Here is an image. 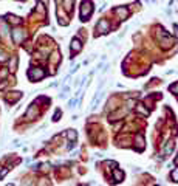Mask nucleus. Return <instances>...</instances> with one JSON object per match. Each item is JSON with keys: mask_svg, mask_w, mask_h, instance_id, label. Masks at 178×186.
<instances>
[{"mask_svg": "<svg viewBox=\"0 0 178 186\" xmlns=\"http://www.w3.org/2000/svg\"><path fill=\"white\" fill-rule=\"evenodd\" d=\"M93 13V3L90 2V0H84L82 3H81V20L87 22L88 17L91 16Z\"/></svg>", "mask_w": 178, "mask_h": 186, "instance_id": "nucleus-1", "label": "nucleus"}, {"mask_svg": "<svg viewBox=\"0 0 178 186\" xmlns=\"http://www.w3.org/2000/svg\"><path fill=\"white\" fill-rule=\"evenodd\" d=\"M44 76H45V70H44V68H39V67L31 68L30 72H28V78H30L31 81H40Z\"/></svg>", "mask_w": 178, "mask_h": 186, "instance_id": "nucleus-2", "label": "nucleus"}, {"mask_svg": "<svg viewBox=\"0 0 178 186\" xmlns=\"http://www.w3.org/2000/svg\"><path fill=\"white\" fill-rule=\"evenodd\" d=\"M109 28H110V23L105 19H101L98 22V25H96V31H98V34H104V33L109 31Z\"/></svg>", "mask_w": 178, "mask_h": 186, "instance_id": "nucleus-3", "label": "nucleus"}, {"mask_svg": "<svg viewBox=\"0 0 178 186\" xmlns=\"http://www.w3.org/2000/svg\"><path fill=\"white\" fill-rule=\"evenodd\" d=\"M13 39H14L16 43H20L25 39V31L20 30V28H14L13 30Z\"/></svg>", "mask_w": 178, "mask_h": 186, "instance_id": "nucleus-4", "label": "nucleus"}, {"mask_svg": "<svg viewBox=\"0 0 178 186\" xmlns=\"http://www.w3.org/2000/svg\"><path fill=\"white\" fill-rule=\"evenodd\" d=\"M115 13L118 14V17H119L121 20H126L129 17V14H130V11H129V8H126V6H119V8L115 9Z\"/></svg>", "mask_w": 178, "mask_h": 186, "instance_id": "nucleus-5", "label": "nucleus"}, {"mask_svg": "<svg viewBox=\"0 0 178 186\" xmlns=\"http://www.w3.org/2000/svg\"><path fill=\"white\" fill-rule=\"evenodd\" d=\"M70 48H71V53L73 54H76V53H79L81 50H82V42H81L78 37H74V39L71 40V45H70Z\"/></svg>", "mask_w": 178, "mask_h": 186, "instance_id": "nucleus-6", "label": "nucleus"}, {"mask_svg": "<svg viewBox=\"0 0 178 186\" xmlns=\"http://www.w3.org/2000/svg\"><path fill=\"white\" fill-rule=\"evenodd\" d=\"M160 42H161V47H163V48H170L172 45H174V39L169 37V36L160 37Z\"/></svg>", "mask_w": 178, "mask_h": 186, "instance_id": "nucleus-7", "label": "nucleus"}, {"mask_svg": "<svg viewBox=\"0 0 178 186\" xmlns=\"http://www.w3.org/2000/svg\"><path fill=\"white\" fill-rule=\"evenodd\" d=\"M57 16H59V23H61V25H67L68 23V17L65 16V13H64L62 8L57 9Z\"/></svg>", "mask_w": 178, "mask_h": 186, "instance_id": "nucleus-8", "label": "nucleus"}, {"mask_svg": "<svg viewBox=\"0 0 178 186\" xmlns=\"http://www.w3.org/2000/svg\"><path fill=\"white\" fill-rule=\"evenodd\" d=\"M37 113H39V110H37L36 106H31L28 109V112H26V119H33L34 116H37Z\"/></svg>", "mask_w": 178, "mask_h": 186, "instance_id": "nucleus-9", "label": "nucleus"}, {"mask_svg": "<svg viewBox=\"0 0 178 186\" xmlns=\"http://www.w3.org/2000/svg\"><path fill=\"white\" fill-rule=\"evenodd\" d=\"M122 178H124V172L115 169V171H113V180H115L116 183H119V182H122Z\"/></svg>", "mask_w": 178, "mask_h": 186, "instance_id": "nucleus-10", "label": "nucleus"}, {"mask_svg": "<svg viewBox=\"0 0 178 186\" xmlns=\"http://www.w3.org/2000/svg\"><path fill=\"white\" fill-rule=\"evenodd\" d=\"M174 141H167V143H166V146H164V151H163V154L164 155H169L170 154V152L172 151H174Z\"/></svg>", "mask_w": 178, "mask_h": 186, "instance_id": "nucleus-11", "label": "nucleus"}, {"mask_svg": "<svg viewBox=\"0 0 178 186\" xmlns=\"http://www.w3.org/2000/svg\"><path fill=\"white\" fill-rule=\"evenodd\" d=\"M8 34V23L0 19V36H6Z\"/></svg>", "mask_w": 178, "mask_h": 186, "instance_id": "nucleus-12", "label": "nucleus"}, {"mask_svg": "<svg viewBox=\"0 0 178 186\" xmlns=\"http://www.w3.org/2000/svg\"><path fill=\"white\" fill-rule=\"evenodd\" d=\"M143 147H144V138H143L141 133H138V135H136V149L141 151Z\"/></svg>", "mask_w": 178, "mask_h": 186, "instance_id": "nucleus-13", "label": "nucleus"}, {"mask_svg": "<svg viewBox=\"0 0 178 186\" xmlns=\"http://www.w3.org/2000/svg\"><path fill=\"white\" fill-rule=\"evenodd\" d=\"M62 2H64V9H65V11H70V13H71L73 0H62Z\"/></svg>", "mask_w": 178, "mask_h": 186, "instance_id": "nucleus-14", "label": "nucleus"}, {"mask_svg": "<svg viewBox=\"0 0 178 186\" xmlns=\"http://www.w3.org/2000/svg\"><path fill=\"white\" fill-rule=\"evenodd\" d=\"M16 65H17V58H11V61H9V72H14Z\"/></svg>", "mask_w": 178, "mask_h": 186, "instance_id": "nucleus-15", "label": "nucleus"}, {"mask_svg": "<svg viewBox=\"0 0 178 186\" xmlns=\"http://www.w3.org/2000/svg\"><path fill=\"white\" fill-rule=\"evenodd\" d=\"M67 136H68V140L76 141V138H78V133L74 132V130H68V132H67Z\"/></svg>", "mask_w": 178, "mask_h": 186, "instance_id": "nucleus-16", "label": "nucleus"}, {"mask_svg": "<svg viewBox=\"0 0 178 186\" xmlns=\"http://www.w3.org/2000/svg\"><path fill=\"white\" fill-rule=\"evenodd\" d=\"M8 20L11 22V23H14V25H19V23H20V19H19V17H16V16H13V14H9V16H8Z\"/></svg>", "mask_w": 178, "mask_h": 186, "instance_id": "nucleus-17", "label": "nucleus"}, {"mask_svg": "<svg viewBox=\"0 0 178 186\" xmlns=\"http://www.w3.org/2000/svg\"><path fill=\"white\" fill-rule=\"evenodd\" d=\"M170 177H172V180H174V182H178V168H175L174 171L170 172Z\"/></svg>", "mask_w": 178, "mask_h": 186, "instance_id": "nucleus-18", "label": "nucleus"}, {"mask_svg": "<svg viewBox=\"0 0 178 186\" xmlns=\"http://www.w3.org/2000/svg\"><path fill=\"white\" fill-rule=\"evenodd\" d=\"M169 90H170L172 93H177V95H178V82H177V84H172V85L169 87Z\"/></svg>", "mask_w": 178, "mask_h": 186, "instance_id": "nucleus-19", "label": "nucleus"}, {"mask_svg": "<svg viewBox=\"0 0 178 186\" xmlns=\"http://www.w3.org/2000/svg\"><path fill=\"white\" fill-rule=\"evenodd\" d=\"M59 59H61L59 58V51H54L53 53V58H51V62H59Z\"/></svg>", "mask_w": 178, "mask_h": 186, "instance_id": "nucleus-20", "label": "nucleus"}, {"mask_svg": "<svg viewBox=\"0 0 178 186\" xmlns=\"http://www.w3.org/2000/svg\"><path fill=\"white\" fill-rule=\"evenodd\" d=\"M6 75H8V70H6V68H2V70H0V79L5 78Z\"/></svg>", "mask_w": 178, "mask_h": 186, "instance_id": "nucleus-21", "label": "nucleus"}, {"mask_svg": "<svg viewBox=\"0 0 178 186\" xmlns=\"http://www.w3.org/2000/svg\"><path fill=\"white\" fill-rule=\"evenodd\" d=\"M136 109H138V112H141V113H144V115H149V110H146V109H144V107H141V106H138Z\"/></svg>", "mask_w": 178, "mask_h": 186, "instance_id": "nucleus-22", "label": "nucleus"}, {"mask_svg": "<svg viewBox=\"0 0 178 186\" xmlns=\"http://www.w3.org/2000/svg\"><path fill=\"white\" fill-rule=\"evenodd\" d=\"M59 118H61V110H56V113H54V118H53V119H54V121H57Z\"/></svg>", "mask_w": 178, "mask_h": 186, "instance_id": "nucleus-23", "label": "nucleus"}, {"mask_svg": "<svg viewBox=\"0 0 178 186\" xmlns=\"http://www.w3.org/2000/svg\"><path fill=\"white\" fill-rule=\"evenodd\" d=\"M37 11H40V13H45V8H44V5H42V3L37 5Z\"/></svg>", "mask_w": 178, "mask_h": 186, "instance_id": "nucleus-24", "label": "nucleus"}, {"mask_svg": "<svg viewBox=\"0 0 178 186\" xmlns=\"http://www.w3.org/2000/svg\"><path fill=\"white\" fill-rule=\"evenodd\" d=\"M6 172H8V169H0V178L6 175Z\"/></svg>", "mask_w": 178, "mask_h": 186, "instance_id": "nucleus-25", "label": "nucleus"}, {"mask_svg": "<svg viewBox=\"0 0 178 186\" xmlns=\"http://www.w3.org/2000/svg\"><path fill=\"white\" fill-rule=\"evenodd\" d=\"M135 104H136V101H127V107H135Z\"/></svg>", "mask_w": 178, "mask_h": 186, "instance_id": "nucleus-26", "label": "nucleus"}, {"mask_svg": "<svg viewBox=\"0 0 178 186\" xmlns=\"http://www.w3.org/2000/svg\"><path fill=\"white\" fill-rule=\"evenodd\" d=\"M0 61H6V56H5V53L0 51Z\"/></svg>", "mask_w": 178, "mask_h": 186, "instance_id": "nucleus-27", "label": "nucleus"}]
</instances>
